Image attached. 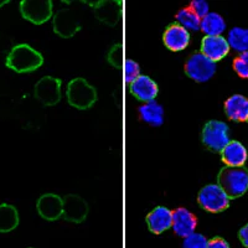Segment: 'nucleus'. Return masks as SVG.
I'll return each mask as SVG.
<instances>
[{"mask_svg": "<svg viewBox=\"0 0 248 248\" xmlns=\"http://www.w3.org/2000/svg\"><path fill=\"white\" fill-rule=\"evenodd\" d=\"M44 65V56L28 44L15 45L5 60V66L16 74H30Z\"/></svg>", "mask_w": 248, "mask_h": 248, "instance_id": "nucleus-1", "label": "nucleus"}, {"mask_svg": "<svg viewBox=\"0 0 248 248\" xmlns=\"http://www.w3.org/2000/svg\"><path fill=\"white\" fill-rule=\"evenodd\" d=\"M217 185L231 199H237L248 190V170L245 168H223L217 176Z\"/></svg>", "mask_w": 248, "mask_h": 248, "instance_id": "nucleus-2", "label": "nucleus"}, {"mask_svg": "<svg viewBox=\"0 0 248 248\" xmlns=\"http://www.w3.org/2000/svg\"><path fill=\"white\" fill-rule=\"evenodd\" d=\"M66 97L71 107L86 110L97 102V91L88 83L87 79L78 77L70 81L66 90Z\"/></svg>", "mask_w": 248, "mask_h": 248, "instance_id": "nucleus-3", "label": "nucleus"}, {"mask_svg": "<svg viewBox=\"0 0 248 248\" xmlns=\"http://www.w3.org/2000/svg\"><path fill=\"white\" fill-rule=\"evenodd\" d=\"M201 140L209 150L221 153L231 141L229 125L221 121H209L202 129Z\"/></svg>", "mask_w": 248, "mask_h": 248, "instance_id": "nucleus-4", "label": "nucleus"}, {"mask_svg": "<svg viewBox=\"0 0 248 248\" xmlns=\"http://www.w3.org/2000/svg\"><path fill=\"white\" fill-rule=\"evenodd\" d=\"M198 202L201 209L212 214H218L226 210L230 205V198L216 184L203 186L198 195Z\"/></svg>", "mask_w": 248, "mask_h": 248, "instance_id": "nucleus-5", "label": "nucleus"}, {"mask_svg": "<svg viewBox=\"0 0 248 248\" xmlns=\"http://www.w3.org/2000/svg\"><path fill=\"white\" fill-rule=\"evenodd\" d=\"M51 0H21L19 10L21 16L34 25H43L52 16Z\"/></svg>", "mask_w": 248, "mask_h": 248, "instance_id": "nucleus-6", "label": "nucleus"}, {"mask_svg": "<svg viewBox=\"0 0 248 248\" xmlns=\"http://www.w3.org/2000/svg\"><path fill=\"white\" fill-rule=\"evenodd\" d=\"M185 72L187 77L195 82L203 83L211 79L216 74V63L201 52H195L186 61Z\"/></svg>", "mask_w": 248, "mask_h": 248, "instance_id": "nucleus-7", "label": "nucleus"}, {"mask_svg": "<svg viewBox=\"0 0 248 248\" xmlns=\"http://www.w3.org/2000/svg\"><path fill=\"white\" fill-rule=\"evenodd\" d=\"M61 79L56 77H43L35 85L34 97L46 107L56 106L61 101Z\"/></svg>", "mask_w": 248, "mask_h": 248, "instance_id": "nucleus-8", "label": "nucleus"}, {"mask_svg": "<svg viewBox=\"0 0 248 248\" xmlns=\"http://www.w3.org/2000/svg\"><path fill=\"white\" fill-rule=\"evenodd\" d=\"M81 30V24L72 9H60L54 16V31L62 39H71Z\"/></svg>", "mask_w": 248, "mask_h": 248, "instance_id": "nucleus-9", "label": "nucleus"}, {"mask_svg": "<svg viewBox=\"0 0 248 248\" xmlns=\"http://www.w3.org/2000/svg\"><path fill=\"white\" fill-rule=\"evenodd\" d=\"M62 200H63L62 217L67 222L82 223L87 218L90 207L85 199L81 198L79 195L68 194Z\"/></svg>", "mask_w": 248, "mask_h": 248, "instance_id": "nucleus-10", "label": "nucleus"}, {"mask_svg": "<svg viewBox=\"0 0 248 248\" xmlns=\"http://www.w3.org/2000/svg\"><path fill=\"white\" fill-rule=\"evenodd\" d=\"M118 0H101L92 3L93 14L97 19L108 26H117L122 15V5Z\"/></svg>", "mask_w": 248, "mask_h": 248, "instance_id": "nucleus-11", "label": "nucleus"}, {"mask_svg": "<svg viewBox=\"0 0 248 248\" xmlns=\"http://www.w3.org/2000/svg\"><path fill=\"white\" fill-rule=\"evenodd\" d=\"M36 210L44 220L56 221L62 217L63 200L56 194H44L37 200Z\"/></svg>", "mask_w": 248, "mask_h": 248, "instance_id": "nucleus-12", "label": "nucleus"}, {"mask_svg": "<svg viewBox=\"0 0 248 248\" xmlns=\"http://www.w3.org/2000/svg\"><path fill=\"white\" fill-rule=\"evenodd\" d=\"M200 52L216 63L229 55L230 45L223 36H205L201 41Z\"/></svg>", "mask_w": 248, "mask_h": 248, "instance_id": "nucleus-13", "label": "nucleus"}, {"mask_svg": "<svg viewBox=\"0 0 248 248\" xmlns=\"http://www.w3.org/2000/svg\"><path fill=\"white\" fill-rule=\"evenodd\" d=\"M129 91L138 101L145 102V103L154 101L159 93L156 82L145 75H140L136 81L132 82Z\"/></svg>", "mask_w": 248, "mask_h": 248, "instance_id": "nucleus-14", "label": "nucleus"}, {"mask_svg": "<svg viewBox=\"0 0 248 248\" xmlns=\"http://www.w3.org/2000/svg\"><path fill=\"white\" fill-rule=\"evenodd\" d=\"M163 41L170 51L180 52L189 45L190 34L189 31L185 30L179 24H171L164 31Z\"/></svg>", "mask_w": 248, "mask_h": 248, "instance_id": "nucleus-15", "label": "nucleus"}, {"mask_svg": "<svg viewBox=\"0 0 248 248\" xmlns=\"http://www.w3.org/2000/svg\"><path fill=\"white\" fill-rule=\"evenodd\" d=\"M148 229L152 233L160 234L172 226V211L165 206H158L147 216Z\"/></svg>", "mask_w": 248, "mask_h": 248, "instance_id": "nucleus-16", "label": "nucleus"}, {"mask_svg": "<svg viewBox=\"0 0 248 248\" xmlns=\"http://www.w3.org/2000/svg\"><path fill=\"white\" fill-rule=\"evenodd\" d=\"M198 225V218L189 210L179 207L172 212V230L178 236L187 237L189 234L194 233L195 229Z\"/></svg>", "mask_w": 248, "mask_h": 248, "instance_id": "nucleus-17", "label": "nucleus"}, {"mask_svg": "<svg viewBox=\"0 0 248 248\" xmlns=\"http://www.w3.org/2000/svg\"><path fill=\"white\" fill-rule=\"evenodd\" d=\"M247 149L242 143L231 140L221 152V158L223 163L230 168H242L247 160Z\"/></svg>", "mask_w": 248, "mask_h": 248, "instance_id": "nucleus-18", "label": "nucleus"}, {"mask_svg": "<svg viewBox=\"0 0 248 248\" xmlns=\"http://www.w3.org/2000/svg\"><path fill=\"white\" fill-rule=\"evenodd\" d=\"M225 112L231 121H248V98L241 94H233L225 102Z\"/></svg>", "mask_w": 248, "mask_h": 248, "instance_id": "nucleus-19", "label": "nucleus"}, {"mask_svg": "<svg viewBox=\"0 0 248 248\" xmlns=\"http://www.w3.org/2000/svg\"><path fill=\"white\" fill-rule=\"evenodd\" d=\"M19 222L20 217L16 207L10 203H0V233L14 231Z\"/></svg>", "mask_w": 248, "mask_h": 248, "instance_id": "nucleus-20", "label": "nucleus"}, {"mask_svg": "<svg viewBox=\"0 0 248 248\" xmlns=\"http://www.w3.org/2000/svg\"><path fill=\"white\" fill-rule=\"evenodd\" d=\"M140 119L152 127H160L164 122V108L153 101L139 108Z\"/></svg>", "mask_w": 248, "mask_h": 248, "instance_id": "nucleus-21", "label": "nucleus"}, {"mask_svg": "<svg viewBox=\"0 0 248 248\" xmlns=\"http://www.w3.org/2000/svg\"><path fill=\"white\" fill-rule=\"evenodd\" d=\"M226 29L223 17L217 13H209L201 20L200 30H202L206 36H221Z\"/></svg>", "mask_w": 248, "mask_h": 248, "instance_id": "nucleus-22", "label": "nucleus"}, {"mask_svg": "<svg viewBox=\"0 0 248 248\" xmlns=\"http://www.w3.org/2000/svg\"><path fill=\"white\" fill-rule=\"evenodd\" d=\"M230 48L238 51L241 54L248 52V29L233 28L230 30L229 37H227Z\"/></svg>", "mask_w": 248, "mask_h": 248, "instance_id": "nucleus-23", "label": "nucleus"}, {"mask_svg": "<svg viewBox=\"0 0 248 248\" xmlns=\"http://www.w3.org/2000/svg\"><path fill=\"white\" fill-rule=\"evenodd\" d=\"M176 20H178L179 25L183 26L185 30H200L201 19L192 12L189 6L181 9L180 12L178 13V15H176Z\"/></svg>", "mask_w": 248, "mask_h": 248, "instance_id": "nucleus-24", "label": "nucleus"}, {"mask_svg": "<svg viewBox=\"0 0 248 248\" xmlns=\"http://www.w3.org/2000/svg\"><path fill=\"white\" fill-rule=\"evenodd\" d=\"M207 238L201 233H191L184 238L183 248H207Z\"/></svg>", "mask_w": 248, "mask_h": 248, "instance_id": "nucleus-25", "label": "nucleus"}, {"mask_svg": "<svg viewBox=\"0 0 248 248\" xmlns=\"http://www.w3.org/2000/svg\"><path fill=\"white\" fill-rule=\"evenodd\" d=\"M107 60L110 66L121 70L123 67V45L117 44V45L113 46L109 50V52H108Z\"/></svg>", "mask_w": 248, "mask_h": 248, "instance_id": "nucleus-26", "label": "nucleus"}, {"mask_svg": "<svg viewBox=\"0 0 248 248\" xmlns=\"http://www.w3.org/2000/svg\"><path fill=\"white\" fill-rule=\"evenodd\" d=\"M124 74H125V82L132 83L140 76V68L136 61L133 60H127L124 62Z\"/></svg>", "mask_w": 248, "mask_h": 248, "instance_id": "nucleus-27", "label": "nucleus"}, {"mask_svg": "<svg viewBox=\"0 0 248 248\" xmlns=\"http://www.w3.org/2000/svg\"><path fill=\"white\" fill-rule=\"evenodd\" d=\"M233 70L240 77L248 78V52H243L234 59Z\"/></svg>", "mask_w": 248, "mask_h": 248, "instance_id": "nucleus-28", "label": "nucleus"}, {"mask_svg": "<svg viewBox=\"0 0 248 248\" xmlns=\"http://www.w3.org/2000/svg\"><path fill=\"white\" fill-rule=\"evenodd\" d=\"M189 8L191 9L192 12L198 15L201 20L209 14V4H207V1H205V0H194V1H191Z\"/></svg>", "mask_w": 248, "mask_h": 248, "instance_id": "nucleus-29", "label": "nucleus"}, {"mask_svg": "<svg viewBox=\"0 0 248 248\" xmlns=\"http://www.w3.org/2000/svg\"><path fill=\"white\" fill-rule=\"evenodd\" d=\"M207 248H230V246L223 238L216 237V238H212L211 241H209Z\"/></svg>", "mask_w": 248, "mask_h": 248, "instance_id": "nucleus-30", "label": "nucleus"}, {"mask_svg": "<svg viewBox=\"0 0 248 248\" xmlns=\"http://www.w3.org/2000/svg\"><path fill=\"white\" fill-rule=\"evenodd\" d=\"M238 237H240L242 245L248 248V223L246 226H243L242 229L240 230V232H238Z\"/></svg>", "mask_w": 248, "mask_h": 248, "instance_id": "nucleus-31", "label": "nucleus"}, {"mask_svg": "<svg viewBox=\"0 0 248 248\" xmlns=\"http://www.w3.org/2000/svg\"><path fill=\"white\" fill-rule=\"evenodd\" d=\"M6 4H9V0H0V8H3Z\"/></svg>", "mask_w": 248, "mask_h": 248, "instance_id": "nucleus-32", "label": "nucleus"}, {"mask_svg": "<svg viewBox=\"0 0 248 248\" xmlns=\"http://www.w3.org/2000/svg\"><path fill=\"white\" fill-rule=\"evenodd\" d=\"M30 248H32V247H30Z\"/></svg>", "mask_w": 248, "mask_h": 248, "instance_id": "nucleus-33", "label": "nucleus"}]
</instances>
